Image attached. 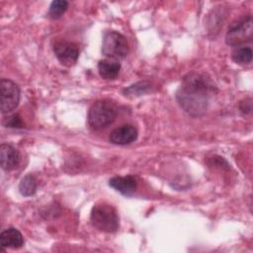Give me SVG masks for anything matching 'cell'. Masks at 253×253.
Here are the masks:
<instances>
[{
    "label": "cell",
    "mask_w": 253,
    "mask_h": 253,
    "mask_svg": "<svg viewBox=\"0 0 253 253\" xmlns=\"http://www.w3.org/2000/svg\"><path fill=\"white\" fill-rule=\"evenodd\" d=\"M1 248L19 249L24 244V237L22 233L15 227H9L3 230L0 234Z\"/></svg>",
    "instance_id": "11"
},
{
    "label": "cell",
    "mask_w": 253,
    "mask_h": 253,
    "mask_svg": "<svg viewBox=\"0 0 253 253\" xmlns=\"http://www.w3.org/2000/svg\"><path fill=\"white\" fill-rule=\"evenodd\" d=\"M90 221L95 228L108 233L115 232L119 228L117 210L105 202L94 205L90 214Z\"/></svg>",
    "instance_id": "2"
},
{
    "label": "cell",
    "mask_w": 253,
    "mask_h": 253,
    "mask_svg": "<svg viewBox=\"0 0 253 253\" xmlns=\"http://www.w3.org/2000/svg\"><path fill=\"white\" fill-rule=\"evenodd\" d=\"M38 188V181L37 178L32 175H26L19 184V191L22 196L24 197H30L33 196Z\"/></svg>",
    "instance_id": "14"
},
{
    "label": "cell",
    "mask_w": 253,
    "mask_h": 253,
    "mask_svg": "<svg viewBox=\"0 0 253 253\" xmlns=\"http://www.w3.org/2000/svg\"><path fill=\"white\" fill-rule=\"evenodd\" d=\"M253 37V22L251 15L231 23L225 35V42L228 45L238 46L250 42Z\"/></svg>",
    "instance_id": "4"
},
{
    "label": "cell",
    "mask_w": 253,
    "mask_h": 253,
    "mask_svg": "<svg viewBox=\"0 0 253 253\" xmlns=\"http://www.w3.org/2000/svg\"><path fill=\"white\" fill-rule=\"evenodd\" d=\"M109 185L125 196H131L137 187V182L133 176H115L109 180Z\"/></svg>",
    "instance_id": "10"
},
{
    "label": "cell",
    "mask_w": 253,
    "mask_h": 253,
    "mask_svg": "<svg viewBox=\"0 0 253 253\" xmlns=\"http://www.w3.org/2000/svg\"><path fill=\"white\" fill-rule=\"evenodd\" d=\"M121 70V64L118 60L105 58L99 61L98 71L100 76L105 80H114L118 77Z\"/></svg>",
    "instance_id": "12"
},
{
    "label": "cell",
    "mask_w": 253,
    "mask_h": 253,
    "mask_svg": "<svg viewBox=\"0 0 253 253\" xmlns=\"http://www.w3.org/2000/svg\"><path fill=\"white\" fill-rule=\"evenodd\" d=\"M137 138V129L129 124L123 125L114 128L109 135L112 143L117 145H126L133 142Z\"/></svg>",
    "instance_id": "8"
},
{
    "label": "cell",
    "mask_w": 253,
    "mask_h": 253,
    "mask_svg": "<svg viewBox=\"0 0 253 253\" xmlns=\"http://www.w3.org/2000/svg\"><path fill=\"white\" fill-rule=\"evenodd\" d=\"M0 107L3 114L16 109L20 101V88L12 80L2 78L0 81Z\"/></svg>",
    "instance_id": "6"
},
{
    "label": "cell",
    "mask_w": 253,
    "mask_h": 253,
    "mask_svg": "<svg viewBox=\"0 0 253 253\" xmlns=\"http://www.w3.org/2000/svg\"><path fill=\"white\" fill-rule=\"evenodd\" d=\"M215 87L204 74L188 73L182 80L176 99L181 108L188 114L198 117L206 113L209 99Z\"/></svg>",
    "instance_id": "1"
},
{
    "label": "cell",
    "mask_w": 253,
    "mask_h": 253,
    "mask_svg": "<svg viewBox=\"0 0 253 253\" xmlns=\"http://www.w3.org/2000/svg\"><path fill=\"white\" fill-rule=\"evenodd\" d=\"M0 162L3 170H14L20 162L19 151L10 144L2 143L0 146Z\"/></svg>",
    "instance_id": "9"
},
{
    "label": "cell",
    "mask_w": 253,
    "mask_h": 253,
    "mask_svg": "<svg viewBox=\"0 0 253 253\" xmlns=\"http://www.w3.org/2000/svg\"><path fill=\"white\" fill-rule=\"evenodd\" d=\"M68 3L65 0H54L49 6V15L53 19L60 18L67 10Z\"/></svg>",
    "instance_id": "16"
},
{
    "label": "cell",
    "mask_w": 253,
    "mask_h": 253,
    "mask_svg": "<svg viewBox=\"0 0 253 253\" xmlns=\"http://www.w3.org/2000/svg\"><path fill=\"white\" fill-rule=\"evenodd\" d=\"M149 89H150V84L148 82H138L131 86H128L123 92H124L125 96L135 97V96H140V95L148 92Z\"/></svg>",
    "instance_id": "15"
},
{
    "label": "cell",
    "mask_w": 253,
    "mask_h": 253,
    "mask_svg": "<svg viewBox=\"0 0 253 253\" xmlns=\"http://www.w3.org/2000/svg\"><path fill=\"white\" fill-rule=\"evenodd\" d=\"M3 125L7 127H14V128H21L24 126L22 118L18 114H14L5 118L3 121Z\"/></svg>",
    "instance_id": "17"
},
{
    "label": "cell",
    "mask_w": 253,
    "mask_h": 253,
    "mask_svg": "<svg viewBox=\"0 0 253 253\" xmlns=\"http://www.w3.org/2000/svg\"><path fill=\"white\" fill-rule=\"evenodd\" d=\"M117 106L110 100L96 101L89 109L88 124L93 129H102L110 126L117 118Z\"/></svg>",
    "instance_id": "3"
},
{
    "label": "cell",
    "mask_w": 253,
    "mask_h": 253,
    "mask_svg": "<svg viewBox=\"0 0 253 253\" xmlns=\"http://www.w3.org/2000/svg\"><path fill=\"white\" fill-rule=\"evenodd\" d=\"M53 51L58 61L64 66H72L79 56L78 46L71 42L61 41L54 44Z\"/></svg>",
    "instance_id": "7"
},
{
    "label": "cell",
    "mask_w": 253,
    "mask_h": 253,
    "mask_svg": "<svg viewBox=\"0 0 253 253\" xmlns=\"http://www.w3.org/2000/svg\"><path fill=\"white\" fill-rule=\"evenodd\" d=\"M128 51V43L125 36L117 31H107L103 36L102 52L108 58L122 59Z\"/></svg>",
    "instance_id": "5"
},
{
    "label": "cell",
    "mask_w": 253,
    "mask_h": 253,
    "mask_svg": "<svg viewBox=\"0 0 253 253\" xmlns=\"http://www.w3.org/2000/svg\"><path fill=\"white\" fill-rule=\"evenodd\" d=\"M252 49L249 46L238 45L231 52V58L238 64H248L252 61Z\"/></svg>",
    "instance_id": "13"
},
{
    "label": "cell",
    "mask_w": 253,
    "mask_h": 253,
    "mask_svg": "<svg viewBox=\"0 0 253 253\" xmlns=\"http://www.w3.org/2000/svg\"><path fill=\"white\" fill-rule=\"evenodd\" d=\"M239 110L243 114H250L252 111V100L250 98H248V99L241 101L239 104Z\"/></svg>",
    "instance_id": "18"
}]
</instances>
